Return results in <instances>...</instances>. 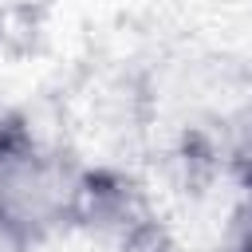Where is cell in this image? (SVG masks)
<instances>
[{
	"mask_svg": "<svg viewBox=\"0 0 252 252\" xmlns=\"http://www.w3.org/2000/svg\"><path fill=\"white\" fill-rule=\"evenodd\" d=\"M83 173L20 114H0V217L32 244L75 224Z\"/></svg>",
	"mask_w": 252,
	"mask_h": 252,
	"instance_id": "6da1fadb",
	"label": "cell"
},
{
	"mask_svg": "<svg viewBox=\"0 0 252 252\" xmlns=\"http://www.w3.org/2000/svg\"><path fill=\"white\" fill-rule=\"evenodd\" d=\"M228 161H232V173L240 177L244 193L252 197V110L244 114V122L232 130V146H228Z\"/></svg>",
	"mask_w": 252,
	"mask_h": 252,
	"instance_id": "7a4b0ae2",
	"label": "cell"
},
{
	"mask_svg": "<svg viewBox=\"0 0 252 252\" xmlns=\"http://www.w3.org/2000/svg\"><path fill=\"white\" fill-rule=\"evenodd\" d=\"M0 252H35V244H32L12 220L0 217Z\"/></svg>",
	"mask_w": 252,
	"mask_h": 252,
	"instance_id": "3957f363",
	"label": "cell"
},
{
	"mask_svg": "<svg viewBox=\"0 0 252 252\" xmlns=\"http://www.w3.org/2000/svg\"><path fill=\"white\" fill-rule=\"evenodd\" d=\"M232 252H252V205H248V217H244V220H240V228H236Z\"/></svg>",
	"mask_w": 252,
	"mask_h": 252,
	"instance_id": "277c9868",
	"label": "cell"
}]
</instances>
